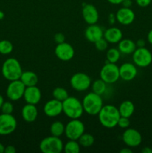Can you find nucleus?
Wrapping results in <instances>:
<instances>
[{"label": "nucleus", "instance_id": "obj_19", "mask_svg": "<svg viewBox=\"0 0 152 153\" xmlns=\"http://www.w3.org/2000/svg\"><path fill=\"white\" fill-rule=\"evenodd\" d=\"M84 36L88 41L95 43L98 40L104 37V31L97 24L89 25L85 30Z\"/></svg>", "mask_w": 152, "mask_h": 153}, {"label": "nucleus", "instance_id": "obj_1", "mask_svg": "<svg viewBox=\"0 0 152 153\" xmlns=\"http://www.w3.org/2000/svg\"><path fill=\"white\" fill-rule=\"evenodd\" d=\"M98 120L101 126L107 128H113L118 124L120 114L119 109L115 105H104L98 114Z\"/></svg>", "mask_w": 152, "mask_h": 153}, {"label": "nucleus", "instance_id": "obj_7", "mask_svg": "<svg viewBox=\"0 0 152 153\" xmlns=\"http://www.w3.org/2000/svg\"><path fill=\"white\" fill-rule=\"evenodd\" d=\"M85 132V126L80 119H70L65 126V135L69 140H77Z\"/></svg>", "mask_w": 152, "mask_h": 153}, {"label": "nucleus", "instance_id": "obj_14", "mask_svg": "<svg viewBox=\"0 0 152 153\" xmlns=\"http://www.w3.org/2000/svg\"><path fill=\"white\" fill-rule=\"evenodd\" d=\"M82 17L88 25L96 24L99 19V13L96 7L92 4H84L82 7Z\"/></svg>", "mask_w": 152, "mask_h": 153}, {"label": "nucleus", "instance_id": "obj_24", "mask_svg": "<svg viewBox=\"0 0 152 153\" xmlns=\"http://www.w3.org/2000/svg\"><path fill=\"white\" fill-rule=\"evenodd\" d=\"M119 111L121 117L130 118L133 115L135 111L134 104L130 100H125L120 104L119 107Z\"/></svg>", "mask_w": 152, "mask_h": 153}, {"label": "nucleus", "instance_id": "obj_34", "mask_svg": "<svg viewBox=\"0 0 152 153\" xmlns=\"http://www.w3.org/2000/svg\"><path fill=\"white\" fill-rule=\"evenodd\" d=\"M1 113L12 114L13 111V105L10 102H4L1 108Z\"/></svg>", "mask_w": 152, "mask_h": 153}, {"label": "nucleus", "instance_id": "obj_3", "mask_svg": "<svg viewBox=\"0 0 152 153\" xmlns=\"http://www.w3.org/2000/svg\"><path fill=\"white\" fill-rule=\"evenodd\" d=\"M63 113L69 119H80L83 115L82 102L75 97H69L63 102Z\"/></svg>", "mask_w": 152, "mask_h": 153}, {"label": "nucleus", "instance_id": "obj_38", "mask_svg": "<svg viewBox=\"0 0 152 153\" xmlns=\"http://www.w3.org/2000/svg\"><path fill=\"white\" fill-rule=\"evenodd\" d=\"M136 45H137V48L145 47V41L143 39H139L137 42H136Z\"/></svg>", "mask_w": 152, "mask_h": 153}, {"label": "nucleus", "instance_id": "obj_10", "mask_svg": "<svg viewBox=\"0 0 152 153\" xmlns=\"http://www.w3.org/2000/svg\"><path fill=\"white\" fill-rule=\"evenodd\" d=\"M17 127V121L12 114H0V135L5 136L12 134Z\"/></svg>", "mask_w": 152, "mask_h": 153}, {"label": "nucleus", "instance_id": "obj_12", "mask_svg": "<svg viewBox=\"0 0 152 153\" xmlns=\"http://www.w3.org/2000/svg\"><path fill=\"white\" fill-rule=\"evenodd\" d=\"M122 140L128 147H137L141 144L142 137L139 131H137V129L128 128L122 134Z\"/></svg>", "mask_w": 152, "mask_h": 153}, {"label": "nucleus", "instance_id": "obj_21", "mask_svg": "<svg viewBox=\"0 0 152 153\" xmlns=\"http://www.w3.org/2000/svg\"><path fill=\"white\" fill-rule=\"evenodd\" d=\"M123 37V34L121 29L116 27H112L104 31V38L109 43H118Z\"/></svg>", "mask_w": 152, "mask_h": 153}, {"label": "nucleus", "instance_id": "obj_2", "mask_svg": "<svg viewBox=\"0 0 152 153\" xmlns=\"http://www.w3.org/2000/svg\"><path fill=\"white\" fill-rule=\"evenodd\" d=\"M22 72L21 64L14 58L6 59L1 66V74L9 82L20 79Z\"/></svg>", "mask_w": 152, "mask_h": 153}, {"label": "nucleus", "instance_id": "obj_40", "mask_svg": "<svg viewBox=\"0 0 152 153\" xmlns=\"http://www.w3.org/2000/svg\"><path fill=\"white\" fill-rule=\"evenodd\" d=\"M109 22H110V24H114V22L116 21V14H113V13H110L109 15Z\"/></svg>", "mask_w": 152, "mask_h": 153}, {"label": "nucleus", "instance_id": "obj_27", "mask_svg": "<svg viewBox=\"0 0 152 153\" xmlns=\"http://www.w3.org/2000/svg\"><path fill=\"white\" fill-rule=\"evenodd\" d=\"M77 141H78L80 146L84 148H88L93 145L94 142H95V137H93L92 134L84 132L79 137Z\"/></svg>", "mask_w": 152, "mask_h": 153}, {"label": "nucleus", "instance_id": "obj_26", "mask_svg": "<svg viewBox=\"0 0 152 153\" xmlns=\"http://www.w3.org/2000/svg\"><path fill=\"white\" fill-rule=\"evenodd\" d=\"M107 84L105 83L102 79H96L95 81H94L93 83L91 84L92 92L100 96L103 95L107 89Z\"/></svg>", "mask_w": 152, "mask_h": 153}, {"label": "nucleus", "instance_id": "obj_44", "mask_svg": "<svg viewBox=\"0 0 152 153\" xmlns=\"http://www.w3.org/2000/svg\"><path fill=\"white\" fill-rule=\"evenodd\" d=\"M142 153H152V147H149V146H145L143 148L141 151Z\"/></svg>", "mask_w": 152, "mask_h": 153}, {"label": "nucleus", "instance_id": "obj_9", "mask_svg": "<svg viewBox=\"0 0 152 153\" xmlns=\"http://www.w3.org/2000/svg\"><path fill=\"white\" fill-rule=\"evenodd\" d=\"M92 81L90 77L84 73H76L70 79V85L75 91L83 92L89 89Z\"/></svg>", "mask_w": 152, "mask_h": 153}, {"label": "nucleus", "instance_id": "obj_46", "mask_svg": "<svg viewBox=\"0 0 152 153\" xmlns=\"http://www.w3.org/2000/svg\"><path fill=\"white\" fill-rule=\"evenodd\" d=\"M4 102V98H3L2 96H1V94H0V109H1V105H3Z\"/></svg>", "mask_w": 152, "mask_h": 153}, {"label": "nucleus", "instance_id": "obj_39", "mask_svg": "<svg viewBox=\"0 0 152 153\" xmlns=\"http://www.w3.org/2000/svg\"><path fill=\"white\" fill-rule=\"evenodd\" d=\"M122 7H131L132 5V1L131 0H124L122 3Z\"/></svg>", "mask_w": 152, "mask_h": 153}, {"label": "nucleus", "instance_id": "obj_11", "mask_svg": "<svg viewBox=\"0 0 152 153\" xmlns=\"http://www.w3.org/2000/svg\"><path fill=\"white\" fill-rule=\"evenodd\" d=\"M26 87L20 79L11 81L6 89V95L10 101H18L23 97Z\"/></svg>", "mask_w": 152, "mask_h": 153}, {"label": "nucleus", "instance_id": "obj_5", "mask_svg": "<svg viewBox=\"0 0 152 153\" xmlns=\"http://www.w3.org/2000/svg\"><path fill=\"white\" fill-rule=\"evenodd\" d=\"M63 146L61 137L51 135L43 138L39 147L43 153H61L63 150Z\"/></svg>", "mask_w": 152, "mask_h": 153}, {"label": "nucleus", "instance_id": "obj_33", "mask_svg": "<svg viewBox=\"0 0 152 153\" xmlns=\"http://www.w3.org/2000/svg\"><path fill=\"white\" fill-rule=\"evenodd\" d=\"M130 125H131V121H130V118L125 117H120L118 121L117 126L123 129H126V128H129Z\"/></svg>", "mask_w": 152, "mask_h": 153}, {"label": "nucleus", "instance_id": "obj_42", "mask_svg": "<svg viewBox=\"0 0 152 153\" xmlns=\"http://www.w3.org/2000/svg\"><path fill=\"white\" fill-rule=\"evenodd\" d=\"M147 40L150 44L152 45V29L148 31L147 34Z\"/></svg>", "mask_w": 152, "mask_h": 153}, {"label": "nucleus", "instance_id": "obj_8", "mask_svg": "<svg viewBox=\"0 0 152 153\" xmlns=\"http://www.w3.org/2000/svg\"><path fill=\"white\" fill-rule=\"evenodd\" d=\"M132 55L133 62L137 67L145 68L152 64V54L147 48H137Z\"/></svg>", "mask_w": 152, "mask_h": 153}, {"label": "nucleus", "instance_id": "obj_17", "mask_svg": "<svg viewBox=\"0 0 152 153\" xmlns=\"http://www.w3.org/2000/svg\"><path fill=\"white\" fill-rule=\"evenodd\" d=\"M135 13L131 7H122L116 13V21L123 25H128L133 23L135 19Z\"/></svg>", "mask_w": 152, "mask_h": 153}, {"label": "nucleus", "instance_id": "obj_41", "mask_svg": "<svg viewBox=\"0 0 152 153\" xmlns=\"http://www.w3.org/2000/svg\"><path fill=\"white\" fill-rule=\"evenodd\" d=\"M107 1H108V2H110V4L116 5V4H122V1H123L124 0H107Z\"/></svg>", "mask_w": 152, "mask_h": 153}, {"label": "nucleus", "instance_id": "obj_20", "mask_svg": "<svg viewBox=\"0 0 152 153\" xmlns=\"http://www.w3.org/2000/svg\"><path fill=\"white\" fill-rule=\"evenodd\" d=\"M21 114H22V119L25 122L33 123L37 120L38 116V110L35 105L26 103V105L22 107Z\"/></svg>", "mask_w": 152, "mask_h": 153}, {"label": "nucleus", "instance_id": "obj_6", "mask_svg": "<svg viewBox=\"0 0 152 153\" xmlns=\"http://www.w3.org/2000/svg\"><path fill=\"white\" fill-rule=\"evenodd\" d=\"M100 79L107 85L116 83L120 79L119 67L116 64L107 62L100 70Z\"/></svg>", "mask_w": 152, "mask_h": 153}, {"label": "nucleus", "instance_id": "obj_37", "mask_svg": "<svg viewBox=\"0 0 152 153\" xmlns=\"http://www.w3.org/2000/svg\"><path fill=\"white\" fill-rule=\"evenodd\" d=\"M16 152V148L13 145H8L4 147V153H15Z\"/></svg>", "mask_w": 152, "mask_h": 153}, {"label": "nucleus", "instance_id": "obj_23", "mask_svg": "<svg viewBox=\"0 0 152 153\" xmlns=\"http://www.w3.org/2000/svg\"><path fill=\"white\" fill-rule=\"evenodd\" d=\"M19 79L25 87L35 86L38 83V76L33 71L22 72Z\"/></svg>", "mask_w": 152, "mask_h": 153}, {"label": "nucleus", "instance_id": "obj_30", "mask_svg": "<svg viewBox=\"0 0 152 153\" xmlns=\"http://www.w3.org/2000/svg\"><path fill=\"white\" fill-rule=\"evenodd\" d=\"M52 97L55 100L63 102L69 96L68 92L65 88H62V87H57L52 91Z\"/></svg>", "mask_w": 152, "mask_h": 153}, {"label": "nucleus", "instance_id": "obj_22", "mask_svg": "<svg viewBox=\"0 0 152 153\" xmlns=\"http://www.w3.org/2000/svg\"><path fill=\"white\" fill-rule=\"evenodd\" d=\"M137 45L131 39H123L118 43V49L124 55H131L137 49Z\"/></svg>", "mask_w": 152, "mask_h": 153}, {"label": "nucleus", "instance_id": "obj_15", "mask_svg": "<svg viewBox=\"0 0 152 153\" xmlns=\"http://www.w3.org/2000/svg\"><path fill=\"white\" fill-rule=\"evenodd\" d=\"M138 70L137 66L133 63L126 62L119 67V76L120 79L125 82H131L134 80L137 76Z\"/></svg>", "mask_w": 152, "mask_h": 153}, {"label": "nucleus", "instance_id": "obj_36", "mask_svg": "<svg viewBox=\"0 0 152 153\" xmlns=\"http://www.w3.org/2000/svg\"><path fill=\"white\" fill-rule=\"evenodd\" d=\"M152 0H136V3L137 5L141 7H145L150 5Z\"/></svg>", "mask_w": 152, "mask_h": 153}, {"label": "nucleus", "instance_id": "obj_31", "mask_svg": "<svg viewBox=\"0 0 152 153\" xmlns=\"http://www.w3.org/2000/svg\"><path fill=\"white\" fill-rule=\"evenodd\" d=\"M13 46L8 40H0V54L4 55H9L13 52Z\"/></svg>", "mask_w": 152, "mask_h": 153}, {"label": "nucleus", "instance_id": "obj_16", "mask_svg": "<svg viewBox=\"0 0 152 153\" xmlns=\"http://www.w3.org/2000/svg\"><path fill=\"white\" fill-rule=\"evenodd\" d=\"M43 112L49 117H55L63 113V103L53 98L46 102L43 107Z\"/></svg>", "mask_w": 152, "mask_h": 153}, {"label": "nucleus", "instance_id": "obj_4", "mask_svg": "<svg viewBox=\"0 0 152 153\" xmlns=\"http://www.w3.org/2000/svg\"><path fill=\"white\" fill-rule=\"evenodd\" d=\"M82 105L85 113L91 116L98 115L104 106L101 96L95 94L92 91L83 97Z\"/></svg>", "mask_w": 152, "mask_h": 153}, {"label": "nucleus", "instance_id": "obj_32", "mask_svg": "<svg viewBox=\"0 0 152 153\" xmlns=\"http://www.w3.org/2000/svg\"><path fill=\"white\" fill-rule=\"evenodd\" d=\"M108 42L103 37V38L100 39L98 41L95 42V46L97 50L100 51V52H104L108 47Z\"/></svg>", "mask_w": 152, "mask_h": 153}, {"label": "nucleus", "instance_id": "obj_35", "mask_svg": "<svg viewBox=\"0 0 152 153\" xmlns=\"http://www.w3.org/2000/svg\"><path fill=\"white\" fill-rule=\"evenodd\" d=\"M54 39H55V41L57 44L65 42V36L62 33H58V34H55Z\"/></svg>", "mask_w": 152, "mask_h": 153}, {"label": "nucleus", "instance_id": "obj_13", "mask_svg": "<svg viewBox=\"0 0 152 153\" xmlns=\"http://www.w3.org/2000/svg\"><path fill=\"white\" fill-rule=\"evenodd\" d=\"M55 54L57 58L62 61H69L75 55V49L70 43H63L57 44L55 49Z\"/></svg>", "mask_w": 152, "mask_h": 153}, {"label": "nucleus", "instance_id": "obj_43", "mask_svg": "<svg viewBox=\"0 0 152 153\" xmlns=\"http://www.w3.org/2000/svg\"><path fill=\"white\" fill-rule=\"evenodd\" d=\"M132 149H131V147H125L123 149H122L120 150V153H132Z\"/></svg>", "mask_w": 152, "mask_h": 153}, {"label": "nucleus", "instance_id": "obj_29", "mask_svg": "<svg viewBox=\"0 0 152 153\" xmlns=\"http://www.w3.org/2000/svg\"><path fill=\"white\" fill-rule=\"evenodd\" d=\"M121 56V52L118 49V48H110L107 51L106 58L107 62L116 64L119 61Z\"/></svg>", "mask_w": 152, "mask_h": 153}, {"label": "nucleus", "instance_id": "obj_47", "mask_svg": "<svg viewBox=\"0 0 152 153\" xmlns=\"http://www.w3.org/2000/svg\"><path fill=\"white\" fill-rule=\"evenodd\" d=\"M4 13L2 11V10H0V20L4 19Z\"/></svg>", "mask_w": 152, "mask_h": 153}, {"label": "nucleus", "instance_id": "obj_18", "mask_svg": "<svg viewBox=\"0 0 152 153\" xmlns=\"http://www.w3.org/2000/svg\"><path fill=\"white\" fill-rule=\"evenodd\" d=\"M41 97V91L40 88H37V85L25 88L23 98L26 103L36 105L40 102Z\"/></svg>", "mask_w": 152, "mask_h": 153}, {"label": "nucleus", "instance_id": "obj_25", "mask_svg": "<svg viewBox=\"0 0 152 153\" xmlns=\"http://www.w3.org/2000/svg\"><path fill=\"white\" fill-rule=\"evenodd\" d=\"M50 133L51 135L61 137L65 133V125L61 121H55L50 126Z\"/></svg>", "mask_w": 152, "mask_h": 153}, {"label": "nucleus", "instance_id": "obj_28", "mask_svg": "<svg viewBox=\"0 0 152 153\" xmlns=\"http://www.w3.org/2000/svg\"><path fill=\"white\" fill-rule=\"evenodd\" d=\"M63 150L66 153H79L80 151V145L77 140H69L63 146Z\"/></svg>", "mask_w": 152, "mask_h": 153}, {"label": "nucleus", "instance_id": "obj_45", "mask_svg": "<svg viewBox=\"0 0 152 153\" xmlns=\"http://www.w3.org/2000/svg\"><path fill=\"white\" fill-rule=\"evenodd\" d=\"M4 147H5V146H4L2 143H0V153L4 152Z\"/></svg>", "mask_w": 152, "mask_h": 153}]
</instances>
